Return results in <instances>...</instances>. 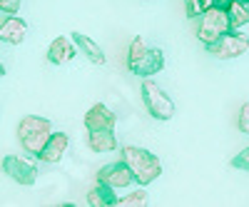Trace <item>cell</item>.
<instances>
[{"instance_id":"4fadbf2b","label":"cell","mask_w":249,"mask_h":207,"mask_svg":"<svg viewBox=\"0 0 249 207\" xmlns=\"http://www.w3.org/2000/svg\"><path fill=\"white\" fill-rule=\"evenodd\" d=\"M70 38L75 40L77 50H80L82 55H85L92 65H105V60H107V57H105V53H102V48L95 43V40H90L85 33H72Z\"/></svg>"},{"instance_id":"9c48e42d","label":"cell","mask_w":249,"mask_h":207,"mask_svg":"<svg viewBox=\"0 0 249 207\" xmlns=\"http://www.w3.org/2000/svg\"><path fill=\"white\" fill-rule=\"evenodd\" d=\"M28 38V23L18 15H5L0 20V43L20 45Z\"/></svg>"},{"instance_id":"277c9868","label":"cell","mask_w":249,"mask_h":207,"mask_svg":"<svg viewBox=\"0 0 249 207\" xmlns=\"http://www.w3.org/2000/svg\"><path fill=\"white\" fill-rule=\"evenodd\" d=\"M232 28H230V18H227V10H222V8H214V5H210L199 18H197V28H195V33H197V38L202 40L204 45H212V43H217V40L224 35V33H230Z\"/></svg>"},{"instance_id":"2e32d148","label":"cell","mask_w":249,"mask_h":207,"mask_svg":"<svg viewBox=\"0 0 249 207\" xmlns=\"http://www.w3.org/2000/svg\"><path fill=\"white\" fill-rule=\"evenodd\" d=\"M227 18H230V28L239 30L249 23V3H242V0H232V5L227 8Z\"/></svg>"},{"instance_id":"44dd1931","label":"cell","mask_w":249,"mask_h":207,"mask_svg":"<svg viewBox=\"0 0 249 207\" xmlns=\"http://www.w3.org/2000/svg\"><path fill=\"white\" fill-rule=\"evenodd\" d=\"M20 3H23V0H0V10L8 13V15H15L20 10Z\"/></svg>"},{"instance_id":"52a82bcc","label":"cell","mask_w":249,"mask_h":207,"mask_svg":"<svg viewBox=\"0 0 249 207\" xmlns=\"http://www.w3.org/2000/svg\"><path fill=\"white\" fill-rule=\"evenodd\" d=\"M3 172L8 177H13L18 185H33L37 180V168L30 160L20 157V155H5L3 157Z\"/></svg>"},{"instance_id":"7c38bea8","label":"cell","mask_w":249,"mask_h":207,"mask_svg":"<svg viewBox=\"0 0 249 207\" xmlns=\"http://www.w3.org/2000/svg\"><path fill=\"white\" fill-rule=\"evenodd\" d=\"M77 53H80V50H77V45H75V40L60 35V38L53 40L50 48H48V60H50L53 65H65V63H70Z\"/></svg>"},{"instance_id":"30bf717a","label":"cell","mask_w":249,"mask_h":207,"mask_svg":"<svg viewBox=\"0 0 249 207\" xmlns=\"http://www.w3.org/2000/svg\"><path fill=\"white\" fill-rule=\"evenodd\" d=\"M85 128L88 130H115L117 125V115L107 108V105H102V102H95V105L85 113Z\"/></svg>"},{"instance_id":"3957f363","label":"cell","mask_w":249,"mask_h":207,"mask_svg":"<svg viewBox=\"0 0 249 207\" xmlns=\"http://www.w3.org/2000/svg\"><path fill=\"white\" fill-rule=\"evenodd\" d=\"M53 132V125L48 117L40 115H25L23 120L18 122V142L23 145V150L30 155H40V150L45 148V142Z\"/></svg>"},{"instance_id":"8fae6325","label":"cell","mask_w":249,"mask_h":207,"mask_svg":"<svg viewBox=\"0 0 249 207\" xmlns=\"http://www.w3.org/2000/svg\"><path fill=\"white\" fill-rule=\"evenodd\" d=\"M68 148H70L68 132H50V137H48V142H45V148L40 150L37 160H43V162H48V165H55V162L62 160V155L68 152Z\"/></svg>"},{"instance_id":"5bb4252c","label":"cell","mask_w":249,"mask_h":207,"mask_svg":"<svg viewBox=\"0 0 249 207\" xmlns=\"http://www.w3.org/2000/svg\"><path fill=\"white\" fill-rule=\"evenodd\" d=\"M88 145L92 152H112L117 148L115 130H88Z\"/></svg>"},{"instance_id":"6da1fadb","label":"cell","mask_w":249,"mask_h":207,"mask_svg":"<svg viewBox=\"0 0 249 207\" xmlns=\"http://www.w3.org/2000/svg\"><path fill=\"white\" fill-rule=\"evenodd\" d=\"M120 160L130 168L132 177L137 185H150L162 175V162L157 155H152L144 148H135V145H124L120 150Z\"/></svg>"},{"instance_id":"e0dca14e","label":"cell","mask_w":249,"mask_h":207,"mask_svg":"<svg viewBox=\"0 0 249 207\" xmlns=\"http://www.w3.org/2000/svg\"><path fill=\"white\" fill-rule=\"evenodd\" d=\"M212 5V0H184V10H187V18H199L207 8Z\"/></svg>"},{"instance_id":"cb8c5ba5","label":"cell","mask_w":249,"mask_h":207,"mask_svg":"<svg viewBox=\"0 0 249 207\" xmlns=\"http://www.w3.org/2000/svg\"><path fill=\"white\" fill-rule=\"evenodd\" d=\"M242 3H249V0H242Z\"/></svg>"},{"instance_id":"7402d4cb","label":"cell","mask_w":249,"mask_h":207,"mask_svg":"<svg viewBox=\"0 0 249 207\" xmlns=\"http://www.w3.org/2000/svg\"><path fill=\"white\" fill-rule=\"evenodd\" d=\"M212 5H214V8H222V10H227V8L232 5V0H212Z\"/></svg>"},{"instance_id":"ffe728a7","label":"cell","mask_w":249,"mask_h":207,"mask_svg":"<svg viewBox=\"0 0 249 207\" xmlns=\"http://www.w3.org/2000/svg\"><path fill=\"white\" fill-rule=\"evenodd\" d=\"M232 168H237V170H242V172H249V148H244L242 152L234 155Z\"/></svg>"},{"instance_id":"5b68a950","label":"cell","mask_w":249,"mask_h":207,"mask_svg":"<svg viewBox=\"0 0 249 207\" xmlns=\"http://www.w3.org/2000/svg\"><path fill=\"white\" fill-rule=\"evenodd\" d=\"M140 93H142L144 110H147L155 120H172V117H175V102L170 100V95L164 93L155 80L144 77Z\"/></svg>"},{"instance_id":"9a60e30c","label":"cell","mask_w":249,"mask_h":207,"mask_svg":"<svg viewBox=\"0 0 249 207\" xmlns=\"http://www.w3.org/2000/svg\"><path fill=\"white\" fill-rule=\"evenodd\" d=\"M117 200L120 197H117L115 188H110V185H105V182H97L88 192V202L95 205V207H112V205H117Z\"/></svg>"},{"instance_id":"8992f818","label":"cell","mask_w":249,"mask_h":207,"mask_svg":"<svg viewBox=\"0 0 249 207\" xmlns=\"http://www.w3.org/2000/svg\"><path fill=\"white\" fill-rule=\"evenodd\" d=\"M249 50V38L242 35V33H224L217 43L207 45V53L217 60H234V57H242L244 53Z\"/></svg>"},{"instance_id":"7a4b0ae2","label":"cell","mask_w":249,"mask_h":207,"mask_svg":"<svg viewBox=\"0 0 249 207\" xmlns=\"http://www.w3.org/2000/svg\"><path fill=\"white\" fill-rule=\"evenodd\" d=\"M127 68L140 77H150L164 68V55L160 48H147L142 38H132L127 48Z\"/></svg>"},{"instance_id":"ba28073f","label":"cell","mask_w":249,"mask_h":207,"mask_svg":"<svg viewBox=\"0 0 249 207\" xmlns=\"http://www.w3.org/2000/svg\"><path fill=\"white\" fill-rule=\"evenodd\" d=\"M97 182H105L115 190H127L135 182V177H132L127 165H124L122 160H117V162H110V165H102V168L97 170Z\"/></svg>"},{"instance_id":"d6986e66","label":"cell","mask_w":249,"mask_h":207,"mask_svg":"<svg viewBox=\"0 0 249 207\" xmlns=\"http://www.w3.org/2000/svg\"><path fill=\"white\" fill-rule=\"evenodd\" d=\"M237 128H239V132L249 135V102H244V105L239 108V115H237Z\"/></svg>"},{"instance_id":"603a6c76","label":"cell","mask_w":249,"mask_h":207,"mask_svg":"<svg viewBox=\"0 0 249 207\" xmlns=\"http://www.w3.org/2000/svg\"><path fill=\"white\" fill-rule=\"evenodd\" d=\"M3 75H5V65H3V63H0V77H3Z\"/></svg>"},{"instance_id":"ac0fdd59","label":"cell","mask_w":249,"mask_h":207,"mask_svg":"<svg viewBox=\"0 0 249 207\" xmlns=\"http://www.w3.org/2000/svg\"><path fill=\"white\" fill-rule=\"evenodd\" d=\"M147 202V192H144V185L140 190H135V192H130V195H124V197H120L117 200V205H122V207H135V205H144Z\"/></svg>"}]
</instances>
